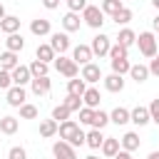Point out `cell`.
I'll list each match as a JSON object with an SVG mask.
<instances>
[{
    "label": "cell",
    "mask_w": 159,
    "mask_h": 159,
    "mask_svg": "<svg viewBox=\"0 0 159 159\" xmlns=\"http://www.w3.org/2000/svg\"><path fill=\"white\" fill-rule=\"evenodd\" d=\"M137 45H139V52L144 57H157V52H159V42L154 37V32H139L137 35Z\"/></svg>",
    "instance_id": "obj_1"
},
{
    "label": "cell",
    "mask_w": 159,
    "mask_h": 159,
    "mask_svg": "<svg viewBox=\"0 0 159 159\" xmlns=\"http://www.w3.org/2000/svg\"><path fill=\"white\" fill-rule=\"evenodd\" d=\"M55 70H57L60 75H65L67 80H75V77L80 75V65H77L72 57H65V55H57V57H55Z\"/></svg>",
    "instance_id": "obj_2"
},
{
    "label": "cell",
    "mask_w": 159,
    "mask_h": 159,
    "mask_svg": "<svg viewBox=\"0 0 159 159\" xmlns=\"http://www.w3.org/2000/svg\"><path fill=\"white\" fill-rule=\"evenodd\" d=\"M82 20H84L92 30H99V27L104 25V12H102V7H97V5H87V7L82 10Z\"/></svg>",
    "instance_id": "obj_3"
},
{
    "label": "cell",
    "mask_w": 159,
    "mask_h": 159,
    "mask_svg": "<svg viewBox=\"0 0 159 159\" xmlns=\"http://www.w3.org/2000/svg\"><path fill=\"white\" fill-rule=\"evenodd\" d=\"M89 47H92V55H97V57H104V55H109V47H112V42H109V37H107L104 32H97V35L92 37Z\"/></svg>",
    "instance_id": "obj_4"
},
{
    "label": "cell",
    "mask_w": 159,
    "mask_h": 159,
    "mask_svg": "<svg viewBox=\"0 0 159 159\" xmlns=\"http://www.w3.org/2000/svg\"><path fill=\"white\" fill-rule=\"evenodd\" d=\"M52 154H55V159H77L75 147L70 142H65V139H60V142L52 144Z\"/></svg>",
    "instance_id": "obj_5"
},
{
    "label": "cell",
    "mask_w": 159,
    "mask_h": 159,
    "mask_svg": "<svg viewBox=\"0 0 159 159\" xmlns=\"http://www.w3.org/2000/svg\"><path fill=\"white\" fill-rule=\"evenodd\" d=\"M87 84H94V82H99V80H104V75H102V67L99 65H94V62H89V65H84L82 67V75H80Z\"/></svg>",
    "instance_id": "obj_6"
},
{
    "label": "cell",
    "mask_w": 159,
    "mask_h": 159,
    "mask_svg": "<svg viewBox=\"0 0 159 159\" xmlns=\"http://www.w3.org/2000/svg\"><path fill=\"white\" fill-rule=\"evenodd\" d=\"M50 45H52V50H55L57 55H65V52L70 50V37H67V32H52V35H50Z\"/></svg>",
    "instance_id": "obj_7"
},
{
    "label": "cell",
    "mask_w": 159,
    "mask_h": 159,
    "mask_svg": "<svg viewBox=\"0 0 159 159\" xmlns=\"http://www.w3.org/2000/svg\"><path fill=\"white\" fill-rule=\"evenodd\" d=\"M129 122L132 124H137V127H144V124H149L152 122V114H149V107H134L132 112H129Z\"/></svg>",
    "instance_id": "obj_8"
},
{
    "label": "cell",
    "mask_w": 159,
    "mask_h": 159,
    "mask_svg": "<svg viewBox=\"0 0 159 159\" xmlns=\"http://www.w3.org/2000/svg\"><path fill=\"white\" fill-rule=\"evenodd\" d=\"M92 57H94V55H92V47H89V45H77V47L72 50V60H75L77 65H82V67L89 65Z\"/></svg>",
    "instance_id": "obj_9"
},
{
    "label": "cell",
    "mask_w": 159,
    "mask_h": 159,
    "mask_svg": "<svg viewBox=\"0 0 159 159\" xmlns=\"http://www.w3.org/2000/svg\"><path fill=\"white\" fill-rule=\"evenodd\" d=\"M10 75H12V84H17V87H25L27 82H32V75H30L27 65H17Z\"/></svg>",
    "instance_id": "obj_10"
},
{
    "label": "cell",
    "mask_w": 159,
    "mask_h": 159,
    "mask_svg": "<svg viewBox=\"0 0 159 159\" xmlns=\"http://www.w3.org/2000/svg\"><path fill=\"white\" fill-rule=\"evenodd\" d=\"M25 87H17V84H12L10 89H7V104L10 107H15V109H20L22 104H25Z\"/></svg>",
    "instance_id": "obj_11"
},
{
    "label": "cell",
    "mask_w": 159,
    "mask_h": 159,
    "mask_svg": "<svg viewBox=\"0 0 159 159\" xmlns=\"http://www.w3.org/2000/svg\"><path fill=\"white\" fill-rule=\"evenodd\" d=\"M30 89H32V94L42 97V94H47V92L52 89V80H50V77H32Z\"/></svg>",
    "instance_id": "obj_12"
},
{
    "label": "cell",
    "mask_w": 159,
    "mask_h": 159,
    "mask_svg": "<svg viewBox=\"0 0 159 159\" xmlns=\"http://www.w3.org/2000/svg\"><path fill=\"white\" fill-rule=\"evenodd\" d=\"M77 132H80V124L75 119H67L60 124V139H65V142H72L77 137Z\"/></svg>",
    "instance_id": "obj_13"
},
{
    "label": "cell",
    "mask_w": 159,
    "mask_h": 159,
    "mask_svg": "<svg viewBox=\"0 0 159 159\" xmlns=\"http://www.w3.org/2000/svg\"><path fill=\"white\" fill-rule=\"evenodd\" d=\"M0 30H2L5 35H15V32H20V17H15V15H5V17L0 20Z\"/></svg>",
    "instance_id": "obj_14"
},
{
    "label": "cell",
    "mask_w": 159,
    "mask_h": 159,
    "mask_svg": "<svg viewBox=\"0 0 159 159\" xmlns=\"http://www.w3.org/2000/svg\"><path fill=\"white\" fill-rule=\"evenodd\" d=\"M102 82H104V89H107V92H122V89H124V77H122V75H114V72H112V75H107Z\"/></svg>",
    "instance_id": "obj_15"
},
{
    "label": "cell",
    "mask_w": 159,
    "mask_h": 159,
    "mask_svg": "<svg viewBox=\"0 0 159 159\" xmlns=\"http://www.w3.org/2000/svg\"><path fill=\"white\" fill-rule=\"evenodd\" d=\"M84 92H87V82L80 77H75V80H67V94L70 97H84Z\"/></svg>",
    "instance_id": "obj_16"
},
{
    "label": "cell",
    "mask_w": 159,
    "mask_h": 159,
    "mask_svg": "<svg viewBox=\"0 0 159 159\" xmlns=\"http://www.w3.org/2000/svg\"><path fill=\"white\" fill-rule=\"evenodd\" d=\"M122 149V142L117 139V137H104V142H102V154L104 157H117V152Z\"/></svg>",
    "instance_id": "obj_17"
},
{
    "label": "cell",
    "mask_w": 159,
    "mask_h": 159,
    "mask_svg": "<svg viewBox=\"0 0 159 159\" xmlns=\"http://www.w3.org/2000/svg\"><path fill=\"white\" fill-rule=\"evenodd\" d=\"M50 20H45V17H37V20H32L30 22V32L32 35H37V37H45V35H50Z\"/></svg>",
    "instance_id": "obj_18"
},
{
    "label": "cell",
    "mask_w": 159,
    "mask_h": 159,
    "mask_svg": "<svg viewBox=\"0 0 159 159\" xmlns=\"http://www.w3.org/2000/svg\"><path fill=\"white\" fill-rule=\"evenodd\" d=\"M35 57L40 60V62H55V57H57V52L52 50V45L47 42V45H37V50H35Z\"/></svg>",
    "instance_id": "obj_19"
},
{
    "label": "cell",
    "mask_w": 159,
    "mask_h": 159,
    "mask_svg": "<svg viewBox=\"0 0 159 159\" xmlns=\"http://www.w3.org/2000/svg\"><path fill=\"white\" fill-rule=\"evenodd\" d=\"M17 65H20V62H17V52H10V50L0 52V70H7V72H12Z\"/></svg>",
    "instance_id": "obj_20"
},
{
    "label": "cell",
    "mask_w": 159,
    "mask_h": 159,
    "mask_svg": "<svg viewBox=\"0 0 159 159\" xmlns=\"http://www.w3.org/2000/svg\"><path fill=\"white\" fill-rule=\"evenodd\" d=\"M149 65H132V70H129V77L137 82V84H142V82H147L149 80Z\"/></svg>",
    "instance_id": "obj_21"
},
{
    "label": "cell",
    "mask_w": 159,
    "mask_h": 159,
    "mask_svg": "<svg viewBox=\"0 0 159 159\" xmlns=\"http://www.w3.org/2000/svg\"><path fill=\"white\" fill-rule=\"evenodd\" d=\"M82 102H84V107H89V109H97V107H99V102H102V94H99V89H97V87H87V92H84Z\"/></svg>",
    "instance_id": "obj_22"
},
{
    "label": "cell",
    "mask_w": 159,
    "mask_h": 159,
    "mask_svg": "<svg viewBox=\"0 0 159 159\" xmlns=\"http://www.w3.org/2000/svg\"><path fill=\"white\" fill-rule=\"evenodd\" d=\"M17 129H20V119L17 117H10V114L0 117V132L2 134H15Z\"/></svg>",
    "instance_id": "obj_23"
},
{
    "label": "cell",
    "mask_w": 159,
    "mask_h": 159,
    "mask_svg": "<svg viewBox=\"0 0 159 159\" xmlns=\"http://www.w3.org/2000/svg\"><path fill=\"white\" fill-rule=\"evenodd\" d=\"M80 25H82L80 12H67V15L62 17V27H65V32H77Z\"/></svg>",
    "instance_id": "obj_24"
},
{
    "label": "cell",
    "mask_w": 159,
    "mask_h": 159,
    "mask_svg": "<svg viewBox=\"0 0 159 159\" xmlns=\"http://www.w3.org/2000/svg\"><path fill=\"white\" fill-rule=\"evenodd\" d=\"M119 142H122V149H124V152H137V149H139V144H142L137 132H127Z\"/></svg>",
    "instance_id": "obj_25"
},
{
    "label": "cell",
    "mask_w": 159,
    "mask_h": 159,
    "mask_svg": "<svg viewBox=\"0 0 159 159\" xmlns=\"http://www.w3.org/2000/svg\"><path fill=\"white\" fill-rule=\"evenodd\" d=\"M117 42H119V45H124V47L129 50V47L137 42V32H134V30H129V27H122V30H119V35H117Z\"/></svg>",
    "instance_id": "obj_26"
},
{
    "label": "cell",
    "mask_w": 159,
    "mask_h": 159,
    "mask_svg": "<svg viewBox=\"0 0 159 159\" xmlns=\"http://www.w3.org/2000/svg\"><path fill=\"white\" fill-rule=\"evenodd\" d=\"M5 47H7L10 52H22V47H25V37H22L20 32H15V35H7V40H5Z\"/></svg>",
    "instance_id": "obj_27"
},
{
    "label": "cell",
    "mask_w": 159,
    "mask_h": 159,
    "mask_svg": "<svg viewBox=\"0 0 159 159\" xmlns=\"http://www.w3.org/2000/svg\"><path fill=\"white\" fill-rule=\"evenodd\" d=\"M129 112L132 109H124V107H114L112 112H109V122H114V124H127L129 122Z\"/></svg>",
    "instance_id": "obj_28"
},
{
    "label": "cell",
    "mask_w": 159,
    "mask_h": 159,
    "mask_svg": "<svg viewBox=\"0 0 159 159\" xmlns=\"http://www.w3.org/2000/svg\"><path fill=\"white\" fill-rule=\"evenodd\" d=\"M57 132H60V124H57L55 119H42V122H40V137L47 139V137H55Z\"/></svg>",
    "instance_id": "obj_29"
},
{
    "label": "cell",
    "mask_w": 159,
    "mask_h": 159,
    "mask_svg": "<svg viewBox=\"0 0 159 159\" xmlns=\"http://www.w3.org/2000/svg\"><path fill=\"white\" fill-rule=\"evenodd\" d=\"M27 67H30V75L32 77H47V72H50V65L47 62H40V60H32Z\"/></svg>",
    "instance_id": "obj_30"
},
{
    "label": "cell",
    "mask_w": 159,
    "mask_h": 159,
    "mask_svg": "<svg viewBox=\"0 0 159 159\" xmlns=\"http://www.w3.org/2000/svg\"><path fill=\"white\" fill-rule=\"evenodd\" d=\"M102 142H104V137H102V129H92V132H87V147L89 149H102Z\"/></svg>",
    "instance_id": "obj_31"
},
{
    "label": "cell",
    "mask_w": 159,
    "mask_h": 159,
    "mask_svg": "<svg viewBox=\"0 0 159 159\" xmlns=\"http://www.w3.org/2000/svg\"><path fill=\"white\" fill-rule=\"evenodd\" d=\"M109 65H112V72L114 75H129V70H132V62L129 60H109Z\"/></svg>",
    "instance_id": "obj_32"
},
{
    "label": "cell",
    "mask_w": 159,
    "mask_h": 159,
    "mask_svg": "<svg viewBox=\"0 0 159 159\" xmlns=\"http://www.w3.org/2000/svg\"><path fill=\"white\" fill-rule=\"evenodd\" d=\"M122 7H124L122 0H102V12H104V15H112V17H114Z\"/></svg>",
    "instance_id": "obj_33"
},
{
    "label": "cell",
    "mask_w": 159,
    "mask_h": 159,
    "mask_svg": "<svg viewBox=\"0 0 159 159\" xmlns=\"http://www.w3.org/2000/svg\"><path fill=\"white\" fill-rule=\"evenodd\" d=\"M109 124V114L102 109H94V119H92V129H104Z\"/></svg>",
    "instance_id": "obj_34"
},
{
    "label": "cell",
    "mask_w": 159,
    "mask_h": 159,
    "mask_svg": "<svg viewBox=\"0 0 159 159\" xmlns=\"http://www.w3.org/2000/svg\"><path fill=\"white\" fill-rule=\"evenodd\" d=\"M127 55H129V50L124 45H119V42H114L109 47V60H127Z\"/></svg>",
    "instance_id": "obj_35"
},
{
    "label": "cell",
    "mask_w": 159,
    "mask_h": 159,
    "mask_svg": "<svg viewBox=\"0 0 159 159\" xmlns=\"http://www.w3.org/2000/svg\"><path fill=\"white\" fill-rule=\"evenodd\" d=\"M70 114H72V112H70V109H67L65 104H57V107L52 109V119H55L57 124H62V122H67V119H70Z\"/></svg>",
    "instance_id": "obj_36"
},
{
    "label": "cell",
    "mask_w": 159,
    "mask_h": 159,
    "mask_svg": "<svg viewBox=\"0 0 159 159\" xmlns=\"http://www.w3.org/2000/svg\"><path fill=\"white\" fill-rule=\"evenodd\" d=\"M132 17H134V12H132L129 7H122V10H119V12L112 17V20H114L117 25H127V22H132Z\"/></svg>",
    "instance_id": "obj_37"
},
{
    "label": "cell",
    "mask_w": 159,
    "mask_h": 159,
    "mask_svg": "<svg viewBox=\"0 0 159 159\" xmlns=\"http://www.w3.org/2000/svg\"><path fill=\"white\" fill-rule=\"evenodd\" d=\"M20 117H22V119H37V107L30 104V102H25V104L20 107Z\"/></svg>",
    "instance_id": "obj_38"
},
{
    "label": "cell",
    "mask_w": 159,
    "mask_h": 159,
    "mask_svg": "<svg viewBox=\"0 0 159 159\" xmlns=\"http://www.w3.org/2000/svg\"><path fill=\"white\" fill-rule=\"evenodd\" d=\"M62 104H65L70 112H80V109H82V97H70V94H67V99H65Z\"/></svg>",
    "instance_id": "obj_39"
},
{
    "label": "cell",
    "mask_w": 159,
    "mask_h": 159,
    "mask_svg": "<svg viewBox=\"0 0 159 159\" xmlns=\"http://www.w3.org/2000/svg\"><path fill=\"white\" fill-rule=\"evenodd\" d=\"M10 87H12V75H10L7 70H0V89L7 92Z\"/></svg>",
    "instance_id": "obj_40"
},
{
    "label": "cell",
    "mask_w": 159,
    "mask_h": 159,
    "mask_svg": "<svg viewBox=\"0 0 159 159\" xmlns=\"http://www.w3.org/2000/svg\"><path fill=\"white\" fill-rule=\"evenodd\" d=\"M92 119H94V109L82 107V109H80V122H82V124H92Z\"/></svg>",
    "instance_id": "obj_41"
},
{
    "label": "cell",
    "mask_w": 159,
    "mask_h": 159,
    "mask_svg": "<svg viewBox=\"0 0 159 159\" xmlns=\"http://www.w3.org/2000/svg\"><path fill=\"white\" fill-rule=\"evenodd\" d=\"M7 159H27V152H25L22 147H10Z\"/></svg>",
    "instance_id": "obj_42"
},
{
    "label": "cell",
    "mask_w": 159,
    "mask_h": 159,
    "mask_svg": "<svg viewBox=\"0 0 159 159\" xmlns=\"http://www.w3.org/2000/svg\"><path fill=\"white\" fill-rule=\"evenodd\" d=\"M149 114H152V122H154V124H159V97L149 102Z\"/></svg>",
    "instance_id": "obj_43"
},
{
    "label": "cell",
    "mask_w": 159,
    "mask_h": 159,
    "mask_svg": "<svg viewBox=\"0 0 159 159\" xmlns=\"http://www.w3.org/2000/svg\"><path fill=\"white\" fill-rule=\"evenodd\" d=\"M67 7H70V12H80L87 7V0H67Z\"/></svg>",
    "instance_id": "obj_44"
},
{
    "label": "cell",
    "mask_w": 159,
    "mask_h": 159,
    "mask_svg": "<svg viewBox=\"0 0 159 159\" xmlns=\"http://www.w3.org/2000/svg\"><path fill=\"white\" fill-rule=\"evenodd\" d=\"M84 142H87V134H84V132H82V129H80V132H77V137H75V139H72V142H70V144H72V147H82V144H84Z\"/></svg>",
    "instance_id": "obj_45"
},
{
    "label": "cell",
    "mask_w": 159,
    "mask_h": 159,
    "mask_svg": "<svg viewBox=\"0 0 159 159\" xmlns=\"http://www.w3.org/2000/svg\"><path fill=\"white\" fill-rule=\"evenodd\" d=\"M149 72L159 77V52H157V57H152V62H149Z\"/></svg>",
    "instance_id": "obj_46"
},
{
    "label": "cell",
    "mask_w": 159,
    "mask_h": 159,
    "mask_svg": "<svg viewBox=\"0 0 159 159\" xmlns=\"http://www.w3.org/2000/svg\"><path fill=\"white\" fill-rule=\"evenodd\" d=\"M42 5H45L47 10H55V7L60 5V0H42Z\"/></svg>",
    "instance_id": "obj_47"
},
{
    "label": "cell",
    "mask_w": 159,
    "mask_h": 159,
    "mask_svg": "<svg viewBox=\"0 0 159 159\" xmlns=\"http://www.w3.org/2000/svg\"><path fill=\"white\" fill-rule=\"evenodd\" d=\"M114 159H132V152H124V149H119Z\"/></svg>",
    "instance_id": "obj_48"
},
{
    "label": "cell",
    "mask_w": 159,
    "mask_h": 159,
    "mask_svg": "<svg viewBox=\"0 0 159 159\" xmlns=\"http://www.w3.org/2000/svg\"><path fill=\"white\" fill-rule=\"evenodd\" d=\"M5 15H7V12H5V5H2V2H0V20H2V17H5Z\"/></svg>",
    "instance_id": "obj_49"
},
{
    "label": "cell",
    "mask_w": 159,
    "mask_h": 159,
    "mask_svg": "<svg viewBox=\"0 0 159 159\" xmlns=\"http://www.w3.org/2000/svg\"><path fill=\"white\" fill-rule=\"evenodd\" d=\"M152 25H154V30H159V15H157V17L152 20Z\"/></svg>",
    "instance_id": "obj_50"
},
{
    "label": "cell",
    "mask_w": 159,
    "mask_h": 159,
    "mask_svg": "<svg viewBox=\"0 0 159 159\" xmlns=\"http://www.w3.org/2000/svg\"><path fill=\"white\" fill-rule=\"evenodd\" d=\"M147 159H159V152H152V154H149Z\"/></svg>",
    "instance_id": "obj_51"
},
{
    "label": "cell",
    "mask_w": 159,
    "mask_h": 159,
    "mask_svg": "<svg viewBox=\"0 0 159 159\" xmlns=\"http://www.w3.org/2000/svg\"><path fill=\"white\" fill-rule=\"evenodd\" d=\"M152 5H154V7H157V10H159V0H152Z\"/></svg>",
    "instance_id": "obj_52"
},
{
    "label": "cell",
    "mask_w": 159,
    "mask_h": 159,
    "mask_svg": "<svg viewBox=\"0 0 159 159\" xmlns=\"http://www.w3.org/2000/svg\"><path fill=\"white\" fill-rule=\"evenodd\" d=\"M84 159H99V157H94V154H89V157H84Z\"/></svg>",
    "instance_id": "obj_53"
},
{
    "label": "cell",
    "mask_w": 159,
    "mask_h": 159,
    "mask_svg": "<svg viewBox=\"0 0 159 159\" xmlns=\"http://www.w3.org/2000/svg\"><path fill=\"white\" fill-rule=\"evenodd\" d=\"M157 42H159V40H157Z\"/></svg>",
    "instance_id": "obj_54"
}]
</instances>
